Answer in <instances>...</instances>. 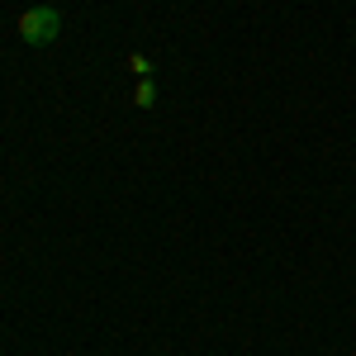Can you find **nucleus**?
<instances>
[{
	"label": "nucleus",
	"instance_id": "nucleus-1",
	"mask_svg": "<svg viewBox=\"0 0 356 356\" xmlns=\"http://www.w3.org/2000/svg\"><path fill=\"white\" fill-rule=\"evenodd\" d=\"M19 38H24L29 48H48L57 33H62V15H57L53 5H33V10H24L19 15Z\"/></svg>",
	"mask_w": 356,
	"mask_h": 356
}]
</instances>
